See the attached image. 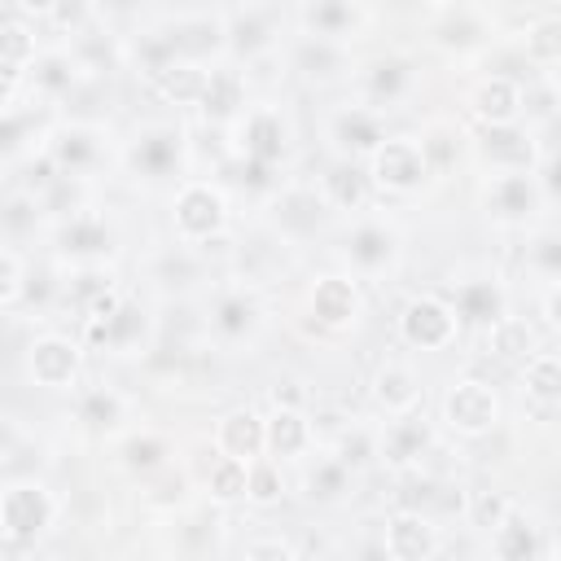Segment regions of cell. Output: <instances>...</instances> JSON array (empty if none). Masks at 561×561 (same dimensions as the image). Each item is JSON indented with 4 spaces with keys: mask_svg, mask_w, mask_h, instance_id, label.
I'll use <instances>...</instances> for the list:
<instances>
[{
    "mask_svg": "<svg viewBox=\"0 0 561 561\" xmlns=\"http://www.w3.org/2000/svg\"><path fill=\"white\" fill-rule=\"evenodd\" d=\"M443 421L456 434H465V438H478V434L495 430V421H500V394H495V386L482 381L478 373L456 377L447 386V394H443Z\"/></svg>",
    "mask_w": 561,
    "mask_h": 561,
    "instance_id": "cell-1",
    "label": "cell"
},
{
    "mask_svg": "<svg viewBox=\"0 0 561 561\" xmlns=\"http://www.w3.org/2000/svg\"><path fill=\"white\" fill-rule=\"evenodd\" d=\"M57 517V500L39 482H13L0 495V530L13 543H35Z\"/></svg>",
    "mask_w": 561,
    "mask_h": 561,
    "instance_id": "cell-2",
    "label": "cell"
},
{
    "mask_svg": "<svg viewBox=\"0 0 561 561\" xmlns=\"http://www.w3.org/2000/svg\"><path fill=\"white\" fill-rule=\"evenodd\" d=\"M171 215H175V232L184 241H210V237H219L228 228V202H224V193L215 184H202V180H193V184H184L175 193Z\"/></svg>",
    "mask_w": 561,
    "mask_h": 561,
    "instance_id": "cell-3",
    "label": "cell"
},
{
    "mask_svg": "<svg viewBox=\"0 0 561 561\" xmlns=\"http://www.w3.org/2000/svg\"><path fill=\"white\" fill-rule=\"evenodd\" d=\"M373 167H368V184H377V188H386V193H412V188H421L425 180H430V167H425V153H421V145L416 140H381L373 153Z\"/></svg>",
    "mask_w": 561,
    "mask_h": 561,
    "instance_id": "cell-4",
    "label": "cell"
},
{
    "mask_svg": "<svg viewBox=\"0 0 561 561\" xmlns=\"http://www.w3.org/2000/svg\"><path fill=\"white\" fill-rule=\"evenodd\" d=\"M456 311H451V302H443V298H434V294H421V298H412L408 307H403V316H399V333H403V342L408 346H416V351H443V346H451L456 342Z\"/></svg>",
    "mask_w": 561,
    "mask_h": 561,
    "instance_id": "cell-5",
    "label": "cell"
},
{
    "mask_svg": "<svg viewBox=\"0 0 561 561\" xmlns=\"http://www.w3.org/2000/svg\"><path fill=\"white\" fill-rule=\"evenodd\" d=\"M482 202H486V210H491L500 224H526V219L548 202V193L539 188V180H535L530 171H504V175H495V180L486 184Z\"/></svg>",
    "mask_w": 561,
    "mask_h": 561,
    "instance_id": "cell-6",
    "label": "cell"
},
{
    "mask_svg": "<svg viewBox=\"0 0 561 561\" xmlns=\"http://www.w3.org/2000/svg\"><path fill=\"white\" fill-rule=\"evenodd\" d=\"M359 311H364V294L351 276H320L311 285V316H316L320 329L342 333L359 320Z\"/></svg>",
    "mask_w": 561,
    "mask_h": 561,
    "instance_id": "cell-7",
    "label": "cell"
},
{
    "mask_svg": "<svg viewBox=\"0 0 561 561\" xmlns=\"http://www.w3.org/2000/svg\"><path fill=\"white\" fill-rule=\"evenodd\" d=\"M443 548L438 526L421 513V508H394L386 517V552L394 561H425Z\"/></svg>",
    "mask_w": 561,
    "mask_h": 561,
    "instance_id": "cell-8",
    "label": "cell"
},
{
    "mask_svg": "<svg viewBox=\"0 0 561 561\" xmlns=\"http://www.w3.org/2000/svg\"><path fill=\"white\" fill-rule=\"evenodd\" d=\"M289 149V127L285 118L272 110V105H254L245 118H241V153L245 162H259V167H272L280 162Z\"/></svg>",
    "mask_w": 561,
    "mask_h": 561,
    "instance_id": "cell-9",
    "label": "cell"
},
{
    "mask_svg": "<svg viewBox=\"0 0 561 561\" xmlns=\"http://www.w3.org/2000/svg\"><path fill=\"white\" fill-rule=\"evenodd\" d=\"M26 364H31V377L44 390H61V386H70L79 377V342L61 337V333H44V337L31 342Z\"/></svg>",
    "mask_w": 561,
    "mask_h": 561,
    "instance_id": "cell-10",
    "label": "cell"
},
{
    "mask_svg": "<svg viewBox=\"0 0 561 561\" xmlns=\"http://www.w3.org/2000/svg\"><path fill=\"white\" fill-rule=\"evenodd\" d=\"M522 390H526V408L535 412V421L548 425L561 403V359L552 351H535L522 364Z\"/></svg>",
    "mask_w": 561,
    "mask_h": 561,
    "instance_id": "cell-11",
    "label": "cell"
},
{
    "mask_svg": "<svg viewBox=\"0 0 561 561\" xmlns=\"http://www.w3.org/2000/svg\"><path fill=\"white\" fill-rule=\"evenodd\" d=\"M430 425L416 416V412H403V416H390V425L377 434V456L394 469H412L425 451H430Z\"/></svg>",
    "mask_w": 561,
    "mask_h": 561,
    "instance_id": "cell-12",
    "label": "cell"
},
{
    "mask_svg": "<svg viewBox=\"0 0 561 561\" xmlns=\"http://www.w3.org/2000/svg\"><path fill=\"white\" fill-rule=\"evenodd\" d=\"M386 140V118L381 110L368 105H346L342 114H333V145L342 149V158H364Z\"/></svg>",
    "mask_w": 561,
    "mask_h": 561,
    "instance_id": "cell-13",
    "label": "cell"
},
{
    "mask_svg": "<svg viewBox=\"0 0 561 561\" xmlns=\"http://www.w3.org/2000/svg\"><path fill=\"white\" fill-rule=\"evenodd\" d=\"M346 259L359 272H386L399 259V232L390 224H381V219H364L346 237Z\"/></svg>",
    "mask_w": 561,
    "mask_h": 561,
    "instance_id": "cell-14",
    "label": "cell"
},
{
    "mask_svg": "<svg viewBox=\"0 0 561 561\" xmlns=\"http://www.w3.org/2000/svg\"><path fill=\"white\" fill-rule=\"evenodd\" d=\"M482 346H486V359H500V364H526L535 351H539V333L530 320L522 316H495L486 329H482Z\"/></svg>",
    "mask_w": 561,
    "mask_h": 561,
    "instance_id": "cell-15",
    "label": "cell"
},
{
    "mask_svg": "<svg viewBox=\"0 0 561 561\" xmlns=\"http://www.w3.org/2000/svg\"><path fill=\"white\" fill-rule=\"evenodd\" d=\"M48 158H53L57 175L83 180V175H92L96 162H101V136H96L92 127H61V131L53 136V145H48Z\"/></svg>",
    "mask_w": 561,
    "mask_h": 561,
    "instance_id": "cell-16",
    "label": "cell"
},
{
    "mask_svg": "<svg viewBox=\"0 0 561 561\" xmlns=\"http://www.w3.org/2000/svg\"><path fill=\"white\" fill-rule=\"evenodd\" d=\"M57 241H61V254L83 259V263H96V259H105V254L114 250L110 224H105L101 215H88V210H75V215L61 224Z\"/></svg>",
    "mask_w": 561,
    "mask_h": 561,
    "instance_id": "cell-17",
    "label": "cell"
},
{
    "mask_svg": "<svg viewBox=\"0 0 561 561\" xmlns=\"http://www.w3.org/2000/svg\"><path fill=\"white\" fill-rule=\"evenodd\" d=\"M451 311H456V324L486 329L495 316H504V285H500V280H491V276L460 280V285H456V294H451Z\"/></svg>",
    "mask_w": 561,
    "mask_h": 561,
    "instance_id": "cell-18",
    "label": "cell"
},
{
    "mask_svg": "<svg viewBox=\"0 0 561 561\" xmlns=\"http://www.w3.org/2000/svg\"><path fill=\"white\" fill-rule=\"evenodd\" d=\"M373 399H377V408H381L386 416L416 412V408H421V377H416L408 364L390 359V364H381L377 377H373Z\"/></svg>",
    "mask_w": 561,
    "mask_h": 561,
    "instance_id": "cell-19",
    "label": "cell"
},
{
    "mask_svg": "<svg viewBox=\"0 0 561 561\" xmlns=\"http://www.w3.org/2000/svg\"><path fill=\"white\" fill-rule=\"evenodd\" d=\"M202 114L210 123H228L245 110V79L241 70L232 66H219V70H206V83H202V96H197Z\"/></svg>",
    "mask_w": 561,
    "mask_h": 561,
    "instance_id": "cell-20",
    "label": "cell"
},
{
    "mask_svg": "<svg viewBox=\"0 0 561 561\" xmlns=\"http://www.w3.org/2000/svg\"><path fill=\"white\" fill-rule=\"evenodd\" d=\"M482 158L504 167V171H530L535 162V145H530V131H522L517 123H495L486 127L482 123Z\"/></svg>",
    "mask_w": 561,
    "mask_h": 561,
    "instance_id": "cell-21",
    "label": "cell"
},
{
    "mask_svg": "<svg viewBox=\"0 0 561 561\" xmlns=\"http://www.w3.org/2000/svg\"><path fill=\"white\" fill-rule=\"evenodd\" d=\"M368 171L355 158H337L324 175H320V202L333 210H359L368 202Z\"/></svg>",
    "mask_w": 561,
    "mask_h": 561,
    "instance_id": "cell-22",
    "label": "cell"
},
{
    "mask_svg": "<svg viewBox=\"0 0 561 561\" xmlns=\"http://www.w3.org/2000/svg\"><path fill=\"white\" fill-rule=\"evenodd\" d=\"M131 167L145 175V180H162L180 167V131L175 127H153L145 136H136L131 145Z\"/></svg>",
    "mask_w": 561,
    "mask_h": 561,
    "instance_id": "cell-23",
    "label": "cell"
},
{
    "mask_svg": "<svg viewBox=\"0 0 561 561\" xmlns=\"http://www.w3.org/2000/svg\"><path fill=\"white\" fill-rule=\"evenodd\" d=\"M469 105H473V114H478L486 127H495V123H517V114H522V88H517L508 75H491V79H482V83L473 88Z\"/></svg>",
    "mask_w": 561,
    "mask_h": 561,
    "instance_id": "cell-24",
    "label": "cell"
},
{
    "mask_svg": "<svg viewBox=\"0 0 561 561\" xmlns=\"http://www.w3.org/2000/svg\"><path fill=\"white\" fill-rule=\"evenodd\" d=\"M202 83H206V70H202L197 61H184V57H171L167 66H158V70L149 75V88H153L167 105H197Z\"/></svg>",
    "mask_w": 561,
    "mask_h": 561,
    "instance_id": "cell-25",
    "label": "cell"
},
{
    "mask_svg": "<svg viewBox=\"0 0 561 561\" xmlns=\"http://www.w3.org/2000/svg\"><path fill=\"white\" fill-rule=\"evenodd\" d=\"M311 443V421L302 416V408H276L267 421H263V447L280 460H294L302 456Z\"/></svg>",
    "mask_w": 561,
    "mask_h": 561,
    "instance_id": "cell-26",
    "label": "cell"
},
{
    "mask_svg": "<svg viewBox=\"0 0 561 561\" xmlns=\"http://www.w3.org/2000/svg\"><path fill=\"white\" fill-rule=\"evenodd\" d=\"M140 337H145V311L136 307V302H118V311L114 316H105V320H96V324H88V342L92 346H105V351H127V346H140Z\"/></svg>",
    "mask_w": 561,
    "mask_h": 561,
    "instance_id": "cell-27",
    "label": "cell"
},
{
    "mask_svg": "<svg viewBox=\"0 0 561 561\" xmlns=\"http://www.w3.org/2000/svg\"><path fill=\"white\" fill-rule=\"evenodd\" d=\"M215 443L224 456H237V460H254L263 451V421L250 412V408H237L219 421L215 430Z\"/></svg>",
    "mask_w": 561,
    "mask_h": 561,
    "instance_id": "cell-28",
    "label": "cell"
},
{
    "mask_svg": "<svg viewBox=\"0 0 561 561\" xmlns=\"http://www.w3.org/2000/svg\"><path fill=\"white\" fill-rule=\"evenodd\" d=\"M491 548H495V557H504V561H535V557L543 552V548H539V526L513 508V513L491 530Z\"/></svg>",
    "mask_w": 561,
    "mask_h": 561,
    "instance_id": "cell-29",
    "label": "cell"
},
{
    "mask_svg": "<svg viewBox=\"0 0 561 561\" xmlns=\"http://www.w3.org/2000/svg\"><path fill=\"white\" fill-rule=\"evenodd\" d=\"M355 18H359L355 0H307L302 4V26L307 35H320V39H346Z\"/></svg>",
    "mask_w": 561,
    "mask_h": 561,
    "instance_id": "cell-30",
    "label": "cell"
},
{
    "mask_svg": "<svg viewBox=\"0 0 561 561\" xmlns=\"http://www.w3.org/2000/svg\"><path fill=\"white\" fill-rule=\"evenodd\" d=\"M210 324H215L219 337H232V342L245 337V333H254V324H259V302H254V294H245V289L224 294V298L215 302Z\"/></svg>",
    "mask_w": 561,
    "mask_h": 561,
    "instance_id": "cell-31",
    "label": "cell"
},
{
    "mask_svg": "<svg viewBox=\"0 0 561 561\" xmlns=\"http://www.w3.org/2000/svg\"><path fill=\"white\" fill-rule=\"evenodd\" d=\"M272 210H276V228L311 232V228L320 224V215H324V202H320V193H311V188H289V193L276 197Z\"/></svg>",
    "mask_w": 561,
    "mask_h": 561,
    "instance_id": "cell-32",
    "label": "cell"
},
{
    "mask_svg": "<svg viewBox=\"0 0 561 561\" xmlns=\"http://www.w3.org/2000/svg\"><path fill=\"white\" fill-rule=\"evenodd\" d=\"M294 66L307 75V79H333L342 70V48L337 39H320V35H307L294 53Z\"/></svg>",
    "mask_w": 561,
    "mask_h": 561,
    "instance_id": "cell-33",
    "label": "cell"
},
{
    "mask_svg": "<svg viewBox=\"0 0 561 561\" xmlns=\"http://www.w3.org/2000/svg\"><path fill=\"white\" fill-rule=\"evenodd\" d=\"M79 421L83 425H92V430H114L118 421H123V399H118V390H110V386H92V390H83L79 394Z\"/></svg>",
    "mask_w": 561,
    "mask_h": 561,
    "instance_id": "cell-34",
    "label": "cell"
},
{
    "mask_svg": "<svg viewBox=\"0 0 561 561\" xmlns=\"http://www.w3.org/2000/svg\"><path fill=\"white\" fill-rule=\"evenodd\" d=\"M245 465L250 460H237V456H219L206 473V491L219 500V504H232L245 495Z\"/></svg>",
    "mask_w": 561,
    "mask_h": 561,
    "instance_id": "cell-35",
    "label": "cell"
},
{
    "mask_svg": "<svg viewBox=\"0 0 561 561\" xmlns=\"http://www.w3.org/2000/svg\"><path fill=\"white\" fill-rule=\"evenodd\" d=\"M346 486H351V469H346L337 456L320 460V465L307 473V495H311V500H320V504L342 500V491H346Z\"/></svg>",
    "mask_w": 561,
    "mask_h": 561,
    "instance_id": "cell-36",
    "label": "cell"
},
{
    "mask_svg": "<svg viewBox=\"0 0 561 561\" xmlns=\"http://www.w3.org/2000/svg\"><path fill=\"white\" fill-rule=\"evenodd\" d=\"M285 495V482H280V469L272 460H250L245 465V500L250 504H276Z\"/></svg>",
    "mask_w": 561,
    "mask_h": 561,
    "instance_id": "cell-37",
    "label": "cell"
},
{
    "mask_svg": "<svg viewBox=\"0 0 561 561\" xmlns=\"http://www.w3.org/2000/svg\"><path fill=\"white\" fill-rule=\"evenodd\" d=\"M526 57L535 66H557L561 61V22L557 18H539L526 31Z\"/></svg>",
    "mask_w": 561,
    "mask_h": 561,
    "instance_id": "cell-38",
    "label": "cell"
},
{
    "mask_svg": "<svg viewBox=\"0 0 561 561\" xmlns=\"http://www.w3.org/2000/svg\"><path fill=\"white\" fill-rule=\"evenodd\" d=\"M346 469H359V465H368L373 456H377V434L373 430H364V425H342L337 430V451H333Z\"/></svg>",
    "mask_w": 561,
    "mask_h": 561,
    "instance_id": "cell-39",
    "label": "cell"
},
{
    "mask_svg": "<svg viewBox=\"0 0 561 561\" xmlns=\"http://www.w3.org/2000/svg\"><path fill=\"white\" fill-rule=\"evenodd\" d=\"M31 61H35V35H31L26 26H18V22L0 26V66H4L9 75H18V70L31 66Z\"/></svg>",
    "mask_w": 561,
    "mask_h": 561,
    "instance_id": "cell-40",
    "label": "cell"
},
{
    "mask_svg": "<svg viewBox=\"0 0 561 561\" xmlns=\"http://www.w3.org/2000/svg\"><path fill=\"white\" fill-rule=\"evenodd\" d=\"M403 88H408V66H403V61H377V66L368 70V96H373L377 105L399 101Z\"/></svg>",
    "mask_w": 561,
    "mask_h": 561,
    "instance_id": "cell-41",
    "label": "cell"
},
{
    "mask_svg": "<svg viewBox=\"0 0 561 561\" xmlns=\"http://www.w3.org/2000/svg\"><path fill=\"white\" fill-rule=\"evenodd\" d=\"M469 526H478V530H495L508 513H513V500L504 495V491H473V500H469Z\"/></svg>",
    "mask_w": 561,
    "mask_h": 561,
    "instance_id": "cell-42",
    "label": "cell"
},
{
    "mask_svg": "<svg viewBox=\"0 0 561 561\" xmlns=\"http://www.w3.org/2000/svg\"><path fill=\"white\" fill-rule=\"evenodd\" d=\"M162 456H167V443H162L158 434H136V438L123 443V460H127V469H140V473L158 469Z\"/></svg>",
    "mask_w": 561,
    "mask_h": 561,
    "instance_id": "cell-43",
    "label": "cell"
},
{
    "mask_svg": "<svg viewBox=\"0 0 561 561\" xmlns=\"http://www.w3.org/2000/svg\"><path fill=\"white\" fill-rule=\"evenodd\" d=\"M48 18H53V26H57V31L83 35V31H88V22H92V0H57Z\"/></svg>",
    "mask_w": 561,
    "mask_h": 561,
    "instance_id": "cell-44",
    "label": "cell"
},
{
    "mask_svg": "<svg viewBox=\"0 0 561 561\" xmlns=\"http://www.w3.org/2000/svg\"><path fill=\"white\" fill-rule=\"evenodd\" d=\"M421 153H425V167H430V175H434V171H447V167L456 162V140H451V131L434 127V131L421 140Z\"/></svg>",
    "mask_w": 561,
    "mask_h": 561,
    "instance_id": "cell-45",
    "label": "cell"
},
{
    "mask_svg": "<svg viewBox=\"0 0 561 561\" xmlns=\"http://www.w3.org/2000/svg\"><path fill=\"white\" fill-rule=\"evenodd\" d=\"M31 131V114H0V153H13L22 149V136Z\"/></svg>",
    "mask_w": 561,
    "mask_h": 561,
    "instance_id": "cell-46",
    "label": "cell"
},
{
    "mask_svg": "<svg viewBox=\"0 0 561 561\" xmlns=\"http://www.w3.org/2000/svg\"><path fill=\"white\" fill-rule=\"evenodd\" d=\"M18 294H22V263L9 250H0V307L13 302Z\"/></svg>",
    "mask_w": 561,
    "mask_h": 561,
    "instance_id": "cell-47",
    "label": "cell"
},
{
    "mask_svg": "<svg viewBox=\"0 0 561 561\" xmlns=\"http://www.w3.org/2000/svg\"><path fill=\"white\" fill-rule=\"evenodd\" d=\"M530 259H535L548 276H557V267H561V259H557V237H552V232H543V237L530 245Z\"/></svg>",
    "mask_w": 561,
    "mask_h": 561,
    "instance_id": "cell-48",
    "label": "cell"
},
{
    "mask_svg": "<svg viewBox=\"0 0 561 561\" xmlns=\"http://www.w3.org/2000/svg\"><path fill=\"white\" fill-rule=\"evenodd\" d=\"M298 548L285 543V539H250L245 543V557H294Z\"/></svg>",
    "mask_w": 561,
    "mask_h": 561,
    "instance_id": "cell-49",
    "label": "cell"
},
{
    "mask_svg": "<svg viewBox=\"0 0 561 561\" xmlns=\"http://www.w3.org/2000/svg\"><path fill=\"white\" fill-rule=\"evenodd\" d=\"M53 4H57V0H18V9H22V13H31V18H48V13H53Z\"/></svg>",
    "mask_w": 561,
    "mask_h": 561,
    "instance_id": "cell-50",
    "label": "cell"
},
{
    "mask_svg": "<svg viewBox=\"0 0 561 561\" xmlns=\"http://www.w3.org/2000/svg\"><path fill=\"white\" fill-rule=\"evenodd\" d=\"M543 320H548L552 329H557V320H561V316H557V285H548V294H543Z\"/></svg>",
    "mask_w": 561,
    "mask_h": 561,
    "instance_id": "cell-51",
    "label": "cell"
},
{
    "mask_svg": "<svg viewBox=\"0 0 561 561\" xmlns=\"http://www.w3.org/2000/svg\"><path fill=\"white\" fill-rule=\"evenodd\" d=\"M9 101H13V75H9V70H0V114L9 110Z\"/></svg>",
    "mask_w": 561,
    "mask_h": 561,
    "instance_id": "cell-52",
    "label": "cell"
},
{
    "mask_svg": "<svg viewBox=\"0 0 561 561\" xmlns=\"http://www.w3.org/2000/svg\"><path fill=\"white\" fill-rule=\"evenodd\" d=\"M101 4H110V9H136L140 0H101Z\"/></svg>",
    "mask_w": 561,
    "mask_h": 561,
    "instance_id": "cell-53",
    "label": "cell"
},
{
    "mask_svg": "<svg viewBox=\"0 0 561 561\" xmlns=\"http://www.w3.org/2000/svg\"><path fill=\"white\" fill-rule=\"evenodd\" d=\"M425 4H434V9H447V4H456V0H425Z\"/></svg>",
    "mask_w": 561,
    "mask_h": 561,
    "instance_id": "cell-54",
    "label": "cell"
},
{
    "mask_svg": "<svg viewBox=\"0 0 561 561\" xmlns=\"http://www.w3.org/2000/svg\"><path fill=\"white\" fill-rule=\"evenodd\" d=\"M228 4H250V0H228Z\"/></svg>",
    "mask_w": 561,
    "mask_h": 561,
    "instance_id": "cell-55",
    "label": "cell"
}]
</instances>
